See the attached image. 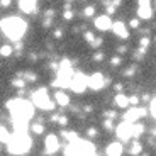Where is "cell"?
I'll use <instances>...</instances> for the list:
<instances>
[{
  "mask_svg": "<svg viewBox=\"0 0 156 156\" xmlns=\"http://www.w3.org/2000/svg\"><path fill=\"white\" fill-rule=\"evenodd\" d=\"M121 88H122V85H121V83H117V85H115V90H117V92H121Z\"/></svg>",
  "mask_w": 156,
  "mask_h": 156,
  "instance_id": "obj_44",
  "label": "cell"
},
{
  "mask_svg": "<svg viewBox=\"0 0 156 156\" xmlns=\"http://www.w3.org/2000/svg\"><path fill=\"white\" fill-rule=\"evenodd\" d=\"M92 44H94V46H100V44H102V39H100V37H97Z\"/></svg>",
  "mask_w": 156,
  "mask_h": 156,
  "instance_id": "obj_38",
  "label": "cell"
},
{
  "mask_svg": "<svg viewBox=\"0 0 156 156\" xmlns=\"http://www.w3.org/2000/svg\"><path fill=\"white\" fill-rule=\"evenodd\" d=\"M12 55V48L10 46H2V56H10Z\"/></svg>",
  "mask_w": 156,
  "mask_h": 156,
  "instance_id": "obj_24",
  "label": "cell"
},
{
  "mask_svg": "<svg viewBox=\"0 0 156 156\" xmlns=\"http://www.w3.org/2000/svg\"><path fill=\"white\" fill-rule=\"evenodd\" d=\"M56 104L58 105H61V107H66L68 104H70V98H68V95L65 94V92H56Z\"/></svg>",
  "mask_w": 156,
  "mask_h": 156,
  "instance_id": "obj_17",
  "label": "cell"
},
{
  "mask_svg": "<svg viewBox=\"0 0 156 156\" xmlns=\"http://www.w3.org/2000/svg\"><path fill=\"white\" fill-rule=\"evenodd\" d=\"M129 104H131V102H129V98L126 97V95H122V94H117L115 95V105L117 107H121V109H127Z\"/></svg>",
  "mask_w": 156,
  "mask_h": 156,
  "instance_id": "obj_18",
  "label": "cell"
},
{
  "mask_svg": "<svg viewBox=\"0 0 156 156\" xmlns=\"http://www.w3.org/2000/svg\"><path fill=\"white\" fill-rule=\"evenodd\" d=\"M95 59H97V61H100V59H104V55H102V53H97V55H95Z\"/></svg>",
  "mask_w": 156,
  "mask_h": 156,
  "instance_id": "obj_41",
  "label": "cell"
},
{
  "mask_svg": "<svg viewBox=\"0 0 156 156\" xmlns=\"http://www.w3.org/2000/svg\"><path fill=\"white\" fill-rule=\"evenodd\" d=\"M105 117H109V119H114V117H115V112H105Z\"/></svg>",
  "mask_w": 156,
  "mask_h": 156,
  "instance_id": "obj_40",
  "label": "cell"
},
{
  "mask_svg": "<svg viewBox=\"0 0 156 156\" xmlns=\"http://www.w3.org/2000/svg\"><path fill=\"white\" fill-rule=\"evenodd\" d=\"M61 134H63V137H66L68 141H76L78 139V136L73 133V131H70V133H65V131H63Z\"/></svg>",
  "mask_w": 156,
  "mask_h": 156,
  "instance_id": "obj_22",
  "label": "cell"
},
{
  "mask_svg": "<svg viewBox=\"0 0 156 156\" xmlns=\"http://www.w3.org/2000/svg\"><path fill=\"white\" fill-rule=\"evenodd\" d=\"M129 102H131L133 105H137V102H139V98H137L136 95H133V97H129Z\"/></svg>",
  "mask_w": 156,
  "mask_h": 156,
  "instance_id": "obj_32",
  "label": "cell"
},
{
  "mask_svg": "<svg viewBox=\"0 0 156 156\" xmlns=\"http://www.w3.org/2000/svg\"><path fill=\"white\" fill-rule=\"evenodd\" d=\"M36 2H37V0H36Z\"/></svg>",
  "mask_w": 156,
  "mask_h": 156,
  "instance_id": "obj_46",
  "label": "cell"
},
{
  "mask_svg": "<svg viewBox=\"0 0 156 156\" xmlns=\"http://www.w3.org/2000/svg\"><path fill=\"white\" fill-rule=\"evenodd\" d=\"M88 136L90 137H95V136H97V129H94V127L88 129Z\"/></svg>",
  "mask_w": 156,
  "mask_h": 156,
  "instance_id": "obj_34",
  "label": "cell"
},
{
  "mask_svg": "<svg viewBox=\"0 0 156 156\" xmlns=\"http://www.w3.org/2000/svg\"><path fill=\"white\" fill-rule=\"evenodd\" d=\"M141 46H143V48H148V46H149V39H148V37H143V39H141Z\"/></svg>",
  "mask_w": 156,
  "mask_h": 156,
  "instance_id": "obj_31",
  "label": "cell"
},
{
  "mask_svg": "<svg viewBox=\"0 0 156 156\" xmlns=\"http://www.w3.org/2000/svg\"><path fill=\"white\" fill-rule=\"evenodd\" d=\"M112 31L115 32V36H119V37H122V39H127V29H126V26L122 22H115L112 26Z\"/></svg>",
  "mask_w": 156,
  "mask_h": 156,
  "instance_id": "obj_14",
  "label": "cell"
},
{
  "mask_svg": "<svg viewBox=\"0 0 156 156\" xmlns=\"http://www.w3.org/2000/svg\"><path fill=\"white\" fill-rule=\"evenodd\" d=\"M129 26H131V27H134V29H136V27H139V20H137V19H131Z\"/></svg>",
  "mask_w": 156,
  "mask_h": 156,
  "instance_id": "obj_28",
  "label": "cell"
},
{
  "mask_svg": "<svg viewBox=\"0 0 156 156\" xmlns=\"http://www.w3.org/2000/svg\"><path fill=\"white\" fill-rule=\"evenodd\" d=\"M137 16H139L141 19H151V16H153L151 5H149V4L139 5V9H137Z\"/></svg>",
  "mask_w": 156,
  "mask_h": 156,
  "instance_id": "obj_13",
  "label": "cell"
},
{
  "mask_svg": "<svg viewBox=\"0 0 156 156\" xmlns=\"http://www.w3.org/2000/svg\"><path fill=\"white\" fill-rule=\"evenodd\" d=\"M133 73H134V68H129V70L126 71V76H131Z\"/></svg>",
  "mask_w": 156,
  "mask_h": 156,
  "instance_id": "obj_42",
  "label": "cell"
},
{
  "mask_svg": "<svg viewBox=\"0 0 156 156\" xmlns=\"http://www.w3.org/2000/svg\"><path fill=\"white\" fill-rule=\"evenodd\" d=\"M12 83H14V87H19V88H20V87H24V83H26V82H24V80H20V78H16Z\"/></svg>",
  "mask_w": 156,
  "mask_h": 156,
  "instance_id": "obj_25",
  "label": "cell"
},
{
  "mask_svg": "<svg viewBox=\"0 0 156 156\" xmlns=\"http://www.w3.org/2000/svg\"><path fill=\"white\" fill-rule=\"evenodd\" d=\"M85 39L88 41V43H94V41H95V37H94L92 32H85Z\"/></svg>",
  "mask_w": 156,
  "mask_h": 156,
  "instance_id": "obj_26",
  "label": "cell"
},
{
  "mask_svg": "<svg viewBox=\"0 0 156 156\" xmlns=\"http://www.w3.org/2000/svg\"><path fill=\"white\" fill-rule=\"evenodd\" d=\"M88 87V76H85L83 73H75L73 78H71V83H70V88L76 94H83Z\"/></svg>",
  "mask_w": 156,
  "mask_h": 156,
  "instance_id": "obj_7",
  "label": "cell"
},
{
  "mask_svg": "<svg viewBox=\"0 0 156 156\" xmlns=\"http://www.w3.org/2000/svg\"><path fill=\"white\" fill-rule=\"evenodd\" d=\"M143 115H146V109H141V107H133L129 109L124 115V121H129V122H136L137 119H141Z\"/></svg>",
  "mask_w": 156,
  "mask_h": 156,
  "instance_id": "obj_10",
  "label": "cell"
},
{
  "mask_svg": "<svg viewBox=\"0 0 156 156\" xmlns=\"http://www.w3.org/2000/svg\"><path fill=\"white\" fill-rule=\"evenodd\" d=\"M94 12H95V9H94V7H87V9H85V16H87V17L94 16Z\"/></svg>",
  "mask_w": 156,
  "mask_h": 156,
  "instance_id": "obj_27",
  "label": "cell"
},
{
  "mask_svg": "<svg viewBox=\"0 0 156 156\" xmlns=\"http://www.w3.org/2000/svg\"><path fill=\"white\" fill-rule=\"evenodd\" d=\"M36 0H20V9H22L26 14H32L36 10Z\"/></svg>",
  "mask_w": 156,
  "mask_h": 156,
  "instance_id": "obj_15",
  "label": "cell"
},
{
  "mask_svg": "<svg viewBox=\"0 0 156 156\" xmlns=\"http://www.w3.org/2000/svg\"><path fill=\"white\" fill-rule=\"evenodd\" d=\"M133 124L134 122H129V121H124L122 124H119V127L115 129V133L121 141H127L129 137L133 136Z\"/></svg>",
  "mask_w": 156,
  "mask_h": 156,
  "instance_id": "obj_8",
  "label": "cell"
},
{
  "mask_svg": "<svg viewBox=\"0 0 156 156\" xmlns=\"http://www.w3.org/2000/svg\"><path fill=\"white\" fill-rule=\"evenodd\" d=\"M119 63H121V58H117V56H115V58H112V65H114V66H117Z\"/></svg>",
  "mask_w": 156,
  "mask_h": 156,
  "instance_id": "obj_37",
  "label": "cell"
},
{
  "mask_svg": "<svg viewBox=\"0 0 156 156\" xmlns=\"http://www.w3.org/2000/svg\"><path fill=\"white\" fill-rule=\"evenodd\" d=\"M154 136H156V131H154Z\"/></svg>",
  "mask_w": 156,
  "mask_h": 156,
  "instance_id": "obj_45",
  "label": "cell"
},
{
  "mask_svg": "<svg viewBox=\"0 0 156 156\" xmlns=\"http://www.w3.org/2000/svg\"><path fill=\"white\" fill-rule=\"evenodd\" d=\"M151 112H153V115L156 117V98L151 102Z\"/></svg>",
  "mask_w": 156,
  "mask_h": 156,
  "instance_id": "obj_33",
  "label": "cell"
},
{
  "mask_svg": "<svg viewBox=\"0 0 156 156\" xmlns=\"http://www.w3.org/2000/svg\"><path fill=\"white\" fill-rule=\"evenodd\" d=\"M104 127H105V129H112V121H110V119H105V121H104Z\"/></svg>",
  "mask_w": 156,
  "mask_h": 156,
  "instance_id": "obj_30",
  "label": "cell"
},
{
  "mask_svg": "<svg viewBox=\"0 0 156 156\" xmlns=\"http://www.w3.org/2000/svg\"><path fill=\"white\" fill-rule=\"evenodd\" d=\"M24 78H27L29 82H34V80H36V75H32V73H24Z\"/></svg>",
  "mask_w": 156,
  "mask_h": 156,
  "instance_id": "obj_29",
  "label": "cell"
},
{
  "mask_svg": "<svg viewBox=\"0 0 156 156\" xmlns=\"http://www.w3.org/2000/svg\"><path fill=\"white\" fill-rule=\"evenodd\" d=\"M71 17H73V12H71V10H66V12H65V19H68V20H70Z\"/></svg>",
  "mask_w": 156,
  "mask_h": 156,
  "instance_id": "obj_35",
  "label": "cell"
},
{
  "mask_svg": "<svg viewBox=\"0 0 156 156\" xmlns=\"http://www.w3.org/2000/svg\"><path fill=\"white\" fill-rule=\"evenodd\" d=\"M107 14H114V5H109V9H107Z\"/></svg>",
  "mask_w": 156,
  "mask_h": 156,
  "instance_id": "obj_43",
  "label": "cell"
},
{
  "mask_svg": "<svg viewBox=\"0 0 156 156\" xmlns=\"http://www.w3.org/2000/svg\"><path fill=\"white\" fill-rule=\"evenodd\" d=\"M7 144H9V151L12 154H24V153H27L31 149L32 141L26 133H16Z\"/></svg>",
  "mask_w": 156,
  "mask_h": 156,
  "instance_id": "obj_3",
  "label": "cell"
},
{
  "mask_svg": "<svg viewBox=\"0 0 156 156\" xmlns=\"http://www.w3.org/2000/svg\"><path fill=\"white\" fill-rule=\"evenodd\" d=\"M0 139H2L4 144H7L9 141H10V134H9V131L5 127H2V136H0Z\"/></svg>",
  "mask_w": 156,
  "mask_h": 156,
  "instance_id": "obj_20",
  "label": "cell"
},
{
  "mask_svg": "<svg viewBox=\"0 0 156 156\" xmlns=\"http://www.w3.org/2000/svg\"><path fill=\"white\" fill-rule=\"evenodd\" d=\"M107 83V80L104 78L102 73H94L92 76H88V87L92 90H100L104 88V85Z\"/></svg>",
  "mask_w": 156,
  "mask_h": 156,
  "instance_id": "obj_9",
  "label": "cell"
},
{
  "mask_svg": "<svg viewBox=\"0 0 156 156\" xmlns=\"http://www.w3.org/2000/svg\"><path fill=\"white\" fill-rule=\"evenodd\" d=\"M26 27H27V24L19 17H7L2 20V31L12 41H19L26 32Z\"/></svg>",
  "mask_w": 156,
  "mask_h": 156,
  "instance_id": "obj_1",
  "label": "cell"
},
{
  "mask_svg": "<svg viewBox=\"0 0 156 156\" xmlns=\"http://www.w3.org/2000/svg\"><path fill=\"white\" fill-rule=\"evenodd\" d=\"M58 122H59V124H63V126H66L68 119H66V117H59V119H58Z\"/></svg>",
  "mask_w": 156,
  "mask_h": 156,
  "instance_id": "obj_36",
  "label": "cell"
},
{
  "mask_svg": "<svg viewBox=\"0 0 156 156\" xmlns=\"http://www.w3.org/2000/svg\"><path fill=\"white\" fill-rule=\"evenodd\" d=\"M9 110H10L12 117L14 119H24V121H29L34 114V105H32L29 100H22V98H16V100H10L7 104Z\"/></svg>",
  "mask_w": 156,
  "mask_h": 156,
  "instance_id": "obj_2",
  "label": "cell"
},
{
  "mask_svg": "<svg viewBox=\"0 0 156 156\" xmlns=\"http://www.w3.org/2000/svg\"><path fill=\"white\" fill-rule=\"evenodd\" d=\"M58 148H59L58 137H56L55 134H49V136L46 137V151L48 153H55V151H58Z\"/></svg>",
  "mask_w": 156,
  "mask_h": 156,
  "instance_id": "obj_12",
  "label": "cell"
},
{
  "mask_svg": "<svg viewBox=\"0 0 156 156\" xmlns=\"http://www.w3.org/2000/svg\"><path fill=\"white\" fill-rule=\"evenodd\" d=\"M95 153V146L88 141H70V144L65 148V154H94Z\"/></svg>",
  "mask_w": 156,
  "mask_h": 156,
  "instance_id": "obj_5",
  "label": "cell"
},
{
  "mask_svg": "<svg viewBox=\"0 0 156 156\" xmlns=\"http://www.w3.org/2000/svg\"><path fill=\"white\" fill-rule=\"evenodd\" d=\"M32 102H34V105H37L39 109H43V110H53L55 109V104L49 100L46 88L36 90L34 94H32Z\"/></svg>",
  "mask_w": 156,
  "mask_h": 156,
  "instance_id": "obj_6",
  "label": "cell"
},
{
  "mask_svg": "<svg viewBox=\"0 0 156 156\" xmlns=\"http://www.w3.org/2000/svg\"><path fill=\"white\" fill-rule=\"evenodd\" d=\"M9 5H10V0H2V7H9Z\"/></svg>",
  "mask_w": 156,
  "mask_h": 156,
  "instance_id": "obj_39",
  "label": "cell"
},
{
  "mask_svg": "<svg viewBox=\"0 0 156 156\" xmlns=\"http://www.w3.org/2000/svg\"><path fill=\"white\" fill-rule=\"evenodd\" d=\"M32 133L34 134H43L44 133V127H43V124H39V122H36V124H32Z\"/></svg>",
  "mask_w": 156,
  "mask_h": 156,
  "instance_id": "obj_21",
  "label": "cell"
},
{
  "mask_svg": "<svg viewBox=\"0 0 156 156\" xmlns=\"http://www.w3.org/2000/svg\"><path fill=\"white\" fill-rule=\"evenodd\" d=\"M141 153V144L139 143H133V146H131V154H139Z\"/></svg>",
  "mask_w": 156,
  "mask_h": 156,
  "instance_id": "obj_23",
  "label": "cell"
},
{
  "mask_svg": "<svg viewBox=\"0 0 156 156\" xmlns=\"http://www.w3.org/2000/svg\"><path fill=\"white\" fill-rule=\"evenodd\" d=\"M112 26L114 24L110 22V19L107 16H102L95 19V27L100 29V31H109V29H112Z\"/></svg>",
  "mask_w": 156,
  "mask_h": 156,
  "instance_id": "obj_11",
  "label": "cell"
},
{
  "mask_svg": "<svg viewBox=\"0 0 156 156\" xmlns=\"http://www.w3.org/2000/svg\"><path fill=\"white\" fill-rule=\"evenodd\" d=\"M121 153H122L121 143H110L109 148H107V154H110V156H117V154H121Z\"/></svg>",
  "mask_w": 156,
  "mask_h": 156,
  "instance_id": "obj_16",
  "label": "cell"
},
{
  "mask_svg": "<svg viewBox=\"0 0 156 156\" xmlns=\"http://www.w3.org/2000/svg\"><path fill=\"white\" fill-rule=\"evenodd\" d=\"M73 75H75V73H73V70H71V63L68 61V59H63L61 65H59L56 82H53V87H63V88L70 87Z\"/></svg>",
  "mask_w": 156,
  "mask_h": 156,
  "instance_id": "obj_4",
  "label": "cell"
},
{
  "mask_svg": "<svg viewBox=\"0 0 156 156\" xmlns=\"http://www.w3.org/2000/svg\"><path fill=\"white\" fill-rule=\"evenodd\" d=\"M143 133H144V126L143 124H133V136L134 137H139Z\"/></svg>",
  "mask_w": 156,
  "mask_h": 156,
  "instance_id": "obj_19",
  "label": "cell"
}]
</instances>
